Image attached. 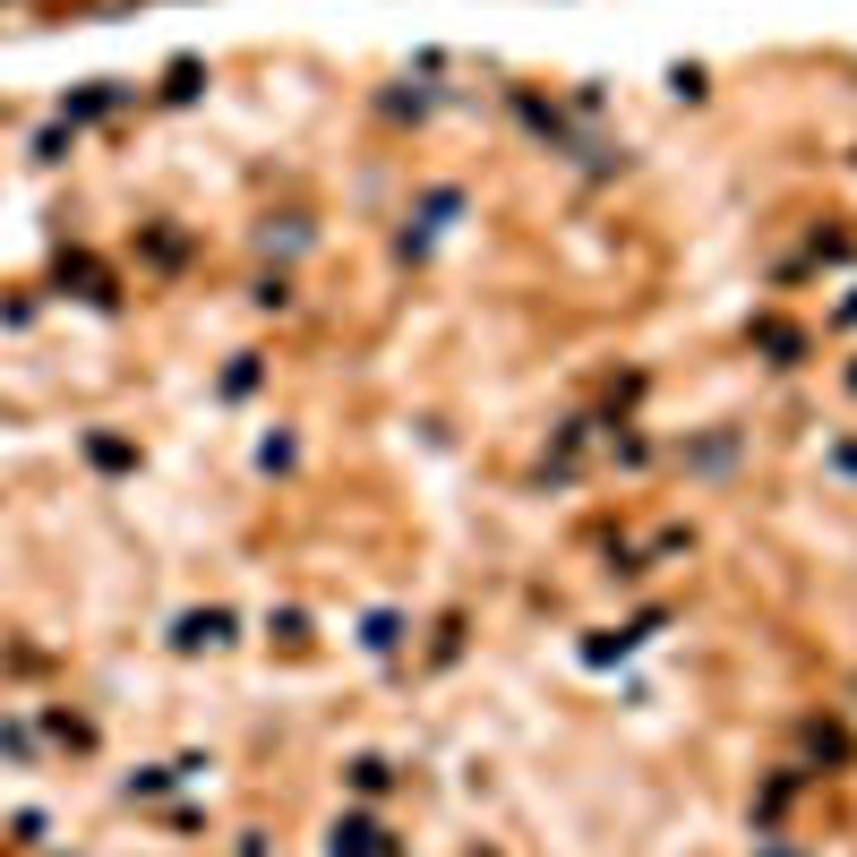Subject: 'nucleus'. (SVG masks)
I'll use <instances>...</instances> for the list:
<instances>
[{
    "label": "nucleus",
    "instance_id": "f03ea898",
    "mask_svg": "<svg viewBox=\"0 0 857 857\" xmlns=\"http://www.w3.org/2000/svg\"><path fill=\"white\" fill-rule=\"evenodd\" d=\"M763 857H789V849H763Z\"/></svg>",
    "mask_w": 857,
    "mask_h": 857
},
{
    "label": "nucleus",
    "instance_id": "f257e3e1",
    "mask_svg": "<svg viewBox=\"0 0 857 857\" xmlns=\"http://www.w3.org/2000/svg\"><path fill=\"white\" fill-rule=\"evenodd\" d=\"M334 857H395L378 824H334Z\"/></svg>",
    "mask_w": 857,
    "mask_h": 857
}]
</instances>
